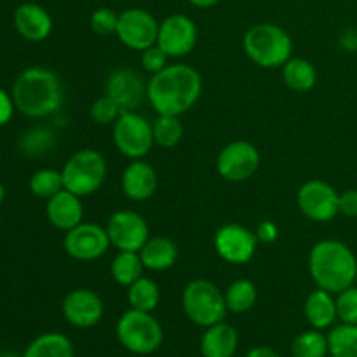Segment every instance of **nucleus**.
I'll list each match as a JSON object with an SVG mask.
<instances>
[{
	"label": "nucleus",
	"mask_w": 357,
	"mask_h": 357,
	"mask_svg": "<svg viewBox=\"0 0 357 357\" xmlns=\"http://www.w3.org/2000/svg\"><path fill=\"white\" fill-rule=\"evenodd\" d=\"M309 274L317 288L333 295L351 288L357 279L354 251L338 239L319 241L310 248Z\"/></svg>",
	"instance_id": "3"
},
{
	"label": "nucleus",
	"mask_w": 357,
	"mask_h": 357,
	"mask_svg": "<svg viewBox=\"0 0 357 357\" xmlns=\"http://www.w3.org/2000/svg\"><path fill=\"white\" fill-rule=\"evenodd\" d=\"M14 108H16V105H14L13 96L0 89V126H6L13 119Z\"/></svg>",
	"instance_id": "40"
},
{
	"label": "nucleus",
	"mask_w": 357,
	"mask_h": 357,
	"mask_svg": "<svg viewBox=\"0 0 357 357\" xmlns=\"http://www.w3.org/2000/svg\"><path fill=\"white\" fill-rule=\"evenodd\" d=\"M91 30L94 33L101 35V37H108V35H115L119 24V13H115L110 7H98L93 10L89 17Z\"/></svg>",
	"instance_id": "35"
},
{
	"label": "nucleus",
	"mask_w": 357,
	"mask_h": 357,
	"mask_svg": "<svg viewBox=\"0 0 357 357\" xmlns=\"http://www.w3.org/2000/svg\"><path fill=\"white\" fill-rule=\"evenodd\" d=\"M303 316L314 330L323 331L333 326L335 321L338 319L337 300H335L333 293L321 288L310 291L303 303Z\"/></svg>",
	"instance_id": "22"
},
{
	"label": "nucleus",
	"mask_w": 357,
	"mask_h": 357,
	"mask_svg": "<svg viewBox=\"0 0 357 357\" xmlns=\"http://www.w3.org/2000/svg\"><path fill=\"white\" fill-rule=\"evenodd\" d=\"M107 159L94 149H82L72 153L63 166L61 174L66 190L79 197H89L103 187L107 180Z\"/></svg>",
	"instance_id": "7"
},
{
	"label": "nucleus",
	"mask_w": 357,
	"mask_h": 357,
	"mask_svg": "<svg viewBox=\"0 0 357 357\" xmlns=\"http://www.w3.org/2000/svg\"><path fill=\"white\" fill-rule=\"evenodd\" d=\"M223 293H225L227 309L232 314L250 312L258 302V288L250 279H236L227 286Z\"/></svg>",
	"instance_id": "27"
},
{
	"label": "nucleus",
	"mask_w": 357,
	"mask_h": 357,
	"mask_svg": "<svg viewBox=\"0 0 357 357\" xmlns=\"http://www.w3.org/2000/svg\"><path fill=\"white\" fill-rule=\"evenodd\" d=\"M167 59H169V56H167L166 51L157 44L150 45L145 51H142V66L146 73H150V75H155V73L162 72V70L169 65Z\"/></svg>",
	"instance_id": "37"
},
{
	"label": "nucleus",
	"mask_w": 357,
	"mask_h": 357,
	"mask_svg": "<svg viewBox=\"0 0 357 357\" xmlns=\"http://www.w3.org/2000/svg\"><path fill=\"white\" fill-rule=\"evenodd\" d=\"M255 230L241 223H225L213 237V248L223 261L230 265H246L255 258L258 250Z\"/></svg>",
	"instance_id": "10"
},
{
	"label": "nucleus",
	"mask_w": 357,
	"mask_h": 357,
	"mask_svg": "<svg viewBox=\"0 0 357 357\" xmlns=\"http://www.w3.org/2000/svg\"><path fill=\"white\" fill-rule=\"evenodd\" d=\"M28 187H30L31 194L35 197L51 199L52 195H56L65 188V181H63L61 171L38 169L30 176Z\"/></svg>",
	"instance_id": "32"
},
{
	"label": "nucleus",
	"mask_w": 357,
	"mask_h": 357,
	"mask_svg": "<svg viewBox=\"0 0 357 357\" xmlns=\"http://www.w3.org/2000/svg\"><path fill=\"white\" fill-rule=\"evenodd\" d=\"M107 229L96 223L82 222L65 232L63 248L66 255L77 261H94L103 257L110 248Z\"/></svg>",
	"instance_id": "14"
},
{
	"label": "nucleus",
	"mask_w": 357,
	"mask_h": 357,
	"mask_svg": "<svg viewBox=\"0 0 357 357\" xmlns=\"http://www.w3.org/2000/svg\"><path fill=\"white\" fill-rule=\"evenodd\" d=\"M122 112L124 110L110 96L103 94L93 101L89 108V117L96 126H114Z\"/></svg>",
	"instance_id": "33"
},
{
	"label": "nucleus",
	"mask_w": 357,
	"mask_h": 357,
	"mask_svg": "<svg viewBox=\"0 0 357 357\" xmlns=\"http://www.w3.org/2000/svg\"><path fill=\"white\" fill-rule=\"evenodd\" d=\"M115 337L128 352L136 356H150L160 349L164 330L153 312L129 309L115 324Z\"/></svg>",
	"instance_id": "5"
},
{
	"label": "nucleus",
	"mask_w": 357,
	"mask_h": 357,
	"mask_svg": "<svg viewBox=\"0 0 357 357\" xmlns=\"http://www.w3.org/2000/svg\"><path fill=\"white\" fill-rule=\"evenodd\" d=\"M220 2H222V0H188V3L197 7V9H211V7L218 6Z\"/></svg>",
	"instance_id": "43"
},
{
	"label": "nucleus",
	"mask_w": 357,
	"mask_h": 357,
	"mask_svg": "<svg viewBox=\"0 0 357 357\" xmlns=\"http://www.w3.org/2000/svg\"><path fill=\"white\" fill-rule=\"evenodd\" d=\"M197 37V24L192 17L187 14H171L159 23L157 45H160L169 58H183L194 51Z\"/></svg>",
	"instance_id": "15"
},
{
	"label": "nucleus",
	"mask_w": 357,
	"mask_h": 357,
	"mask_svg": "<svg viewBox=\"0 0 357 357\" xmlns=\"http://www.w3.org/2000/svg\"><path fill=\"white\" fill-rule=\"evenodd\" d=\"M3 199H6V188H3V185L0 183V206H2Z\"/></svg>",
	"instance_id": "44"
},
{
	"label": "nucleus",
	"mask_w": 357,
	"mask_h": 357,
	"mask_svg": "<svg viewBox=\"0 0 357 357\" xmlns=\"http://www.w3.org/2000/svg\"><path fill=\"white\" fill-rule=\"evenodd\" d=\"M13 100L17 110L30 119L56 114L65 101V86L58 73L45 66L23 70L14 80Z\"/></svg>",
	"instance_id": "2"
},
{
	"label": "nucleus",
	"mask_w": 357,
	"mask_h": 357,
	"mask_svg": "<svg viewBox=\"0 0 357 357\" xmlns=\"http://www.w3.org/2000/svg\"><path fill=\"white\" fill-rule=\"evenodd\" d=\"M181 307L188 321L199 328H208L225 321V293L208 279H192L181 293Z\"/></svg>",
	"instance_id": "6"
},
{
	"label": "nucleus",
	"mask_w": 357,
	"mask_h": 357,
	"mask_svg": "<svg viewBox=\"0 0 357 357\" xmlns=\"http://www.w3.org/2000/svg\"><path fill=\"white\" fill-rule=\"evenodd\" d=\"M128 303L131 309L153 312L160 303V288L152 278L142 275L138 281L128 286Z\"/></svg>",
	"instance_id": "28"
},
{
	"label": "nucleus",
	"mask_w": 357,
	"mask_h": 357,
	"mask_svg": "<svg viewBox=\"0 0 357 357\" xmlns=\"http://www.w3.org/2000/svg\"><path fill=\"white\" fill-rule=\"evenodd\" d=\"M244 357H281V354L272 347H267V345H257Z\"/></svg>",
	"instance_id": "42"
},
{
	"label": "nucleus",
	"mask_w": 357,
	"mask_h": 357,
	"mask_svg": "<svg viewBox=\"0 0 357 357\" xmlns=\"http://www.w3.org/2000/svg\"><path fill=\"white\" fill-rule=\"evenodd\" d=\"M244 54L261 68H281L293 52V38L274 23L253 24L243 37Z\"/></svg>",
	"instance_id": "4"
},
{
	"label": "nucleus",
	"mask_w": 357,
	"mask_h": 357,
	"mask_svg": "<svg viewBox=\"0 0 357 357\" xmlns=\"http://www.w3.org/2000/svg\"><path fill=\"white\" fill-rule=\"evenodd\" d=\"M255 236L260 244H274L279 239L278 223L272 222V220H264L255 229Z\"/></svg>",
	"instance_id": "39"
},
{
	"label": "nucleus",
	"mask_w": 357,
	"mask_h": 357,
	"mask_svg": "<svg viewBox=\"0 0 357 357\" xmlns=\"http://www.w3.org/2000/svg\"><path fill=\"white\" fill-rule=\"evenodd\" d=\"M52 145H54V135L45 128L31 129V131L24 132L23 139H21V149L33 155L47 152Z\"/></svg>",
	"instance_id": "34"
},
{
	"label": "nucleus",
	"mask_w": 357,
	"mask_h": 357,
	"mask_svg": "<svg viewBox=\"0 0 357 357\" xmlns=\"http://www.w3.org/2000/svg\"><path fill=\"white\" fill-rule=\"evenodd\" d=\"M14 26L24 40L42 42L51 35L54 23L44 7L33 2H24L14 10Z\"/></svg>",
	"instance_id": "20"
},
{
	"label": "nucleus",
	"mask_w": 357,
	"mask_h": 357,
	"mask_svg": "<svg viewBox=\"0 0 357 357\" xmlns=\"http://www.w3.org/2000/svg\"><path fill=\"white\" fill-rule=\"evenodd\" d=\"M328 337L321 330H307L291 342V357H326Z\"/></svg>",
	"instance_id": "31"
},
{
	"label": "nucleus",
	"mask_w": 357,
	"mask_h": 357,
	"mask_svg": "<svg viewBox=\"0 0 357 357\" xmlns=\"http://www.w3.org/2000/svg\"><path fill=\"white\" fill-rule=\"evenodd\" d=\"M260 162L261 155L253 143L236 139L220 150L216 157V171L230 183H243L257 174Z\"/></svg>",
	"instance_id": "9"
},
{
	"label": "nucleus",
	"mask_w": 357,
	"mask_h": 357,
	"mask_svg": "<svg viewBox=\"0 0 357 357\" xmlns=\"http://www.w3.org/2000/svg\"><path fill=\"white\" fill-rule=\"evenodd\" d=\"M296 206L305 218L316 223H328L338 211V192L324 180H307L296 192Z\"/></svg>",
	"instance_id": "11"
},
{
	"label": "nucleus",
	"mask_w": 357,
	"mask_h": 357,
	"mask_svg": "<svg viewBox=\"0 0 357 357\" xmlns=\"http://www.w3.org/2000/svg\"><path fill=\"white\" fill-rule=\"evenodd\" d=\"M337 316L342 323L357 324V286L337 293Z\"/></svg>",
	"instance_id": "36"
},
{
	"label": "nucleus",
	"mask_w": 357,
	"mask_h": 357,
	"mask_svg": "<svg viewBox=\"0 0 357 357\" xmlns=\"http://www.w3.org/2000/svg\"><path fill=\"white\" fill-rule=\"evenodd\" d=\"M149 80L129 66L114 70L105 82V94L110 96L124 112H135L145 103Z\"/></svg>",
	"instance_id": "17"
},
{
	"label": "nucleus",
	"mask_w": 357,
	"mask_h": 357,
	"mask_svg": "<svg viewBox=\"0 0 357 357\" xmlns=\"http://www.w3.org/2000/svg\"><path fill=\"white\" fill-rule=\"evenodd\" d=\"M121 187L126 197L132 202H145L153 197L159 187L155 167L143 159L131 160L122 171Z\"/></svg>",
	"instance_id": "18"
},
{
	"label": "nucleus",
	"mask_w": 357,
	"mask_h": 357,
	"mask_svg": "<svg viewBox=\"0 0 357 357\" xmlns=\"http://www.w3.org/2000/svg\"><path fill=\"white\" fill-rule=\"evenodd\" d=\"M45 215H47L49 223L54 229L68 232L73 227L84 222L82 197L63 188L61 192H58L51 199H47Z\"/></svg>",
	"instance_id": "19"
},
{
	"label": "nucleus",
	"mask_w": 357,
	"mask_h": 357,
	"mask_svg": "<svg viewBox=\"0 0 357 357\" xmlns=\"http://www.w3.org/2000/svg\"><path fill=\"white\" fill-rule=\"evenodd\" d=\"M114 145L128 159H143L150 153L153 142L152 122L145 115L135 112H122L121 117L112 126Z\"/></svg>",
	"instance_id": "8"
},
{
	"label": "nucleus",
	"mask_w": 357,
	"mask_h": 357,
	"mask_svg": "<svg viewBox=\"0 0 357 357\" xmlns=\"http://www.w3.org/2000/svg\"><path fill=\"white\" fill-rule=\"evenodd\" d=\"M61 314L66 323L79 330H89L100 324L105 316V303L96 291L75 288L66 293L61 302Z\"/></svg>",
	"instance_id": "16"
},
{
	"label": "nucleus",
	"mask_w": 357,
	"mask_h": 357,
	"mask_svg": "<svg viewBox=\"0 0 357 357\" xmlns=\"http://www.w3.org/2000/svg\"><path fill=\"white\" fill-rule=\"evenodd\" d=\"M0 357H16L14 354H10V352H6V354H2Z\"/></svg>",
	"instance_id": "45"
},
{
	"label": "nucleus",
	"mask_w": 357,
	"mask_h": 357,
	"mask_svg": "<svg viewBox=\"0 0 357 357\" xmlns=\"http://www.w3.org/2000/svg\"><path fill=\"white\" fill-rule=\"evenodd\" d=\"M202 94V77L194 66L185 63L167 65L149 79L146 100L157 115L181 117L195 107Z\"/></svg>",
	"instance_id": "1"
},
{
	"label": "nucleus",
	"mask_w": 357,
	"mask_h": 357,
	"mask_svg": "<svg viewBox=\"0 0 357 357\" xmlns=\"http://www.w3.org/2000/svg\"><path fill=\"white\" fill-rule=\"evenodd\" d=\"M145 265L138 251H117L110 261V275L119 286H131L143 275Z\"/></svg>",
	"instance_id": "26"
},
{
	"label": "nucleus",
	"mask_w": 357,
	"mask_h": 357,
	"mask_svg": "<svg viewBox=\"0 0 357 357\" xmlns=\"http://www.w3.org/2000/svg\"><path fill=\"white\" fill-rule=\"evenodd\" d=\"M326 337L331 357H357V324H338Z\"/></svg>",
	"instance_id": "29"
},
{
	"label": "nucleus",
	"mask_w": 357,
	"mask_h": 357,
	"mask_svg": "<svg viewBox=\"0 0 357 357\" xmlns=\"http://www.w3.org/2000/svg\"><path fill=\"white\" fill-rule=\"evenodd\" d=\"M21 357H75V349L66 335L47 331L33 338Z\"/></svg>",
	"instance_id": "25"
},
{
	"label": "nucleus",
	"mask_w": 357,
	"mask_h": 357,
	"mask_svg": "<svg viewBox=\"0 0 357 357\" xmlns=\"http://www.w3.org/2000/svg\"><path fill=\"white\" fill-rule=\"evenodd\" d=\"M112 248L117 251H138L150 239L146 220L131 209H119L112 213L105 225Z\"/></svg>",
	"instance_id": "13"
},
{
	"label": "nucleus",
	"mask_w": 357,
	"mask_h": 357,
	"mask_svg": "<svg viewBox=\"0 0 357 357\" xmlns=\"http://www.w3.org/2000/svg\"><path fill=\"white\" fill-rule=\"evenodd\" d=\"M338 211L347 218H357V188L338 194Z\"/></svg>",
	"instance_id": "38"
},
{
	"label": "nucleus",
	"mask_w": 357,
	"mask_h": 357,
	"mask_svg": "<svg viewBox=\"0 0 357 357\" xmlns=\"http://www.w3.org/2000/svg\"><path fill=\"white\" fill-rule=\"evenodd\" d=\"M139 257H142V261L146 271L164 272L176 265L180 251H178L176 243L169 239V237L150 236L145 246L139 250Z\"/></svg>",
	"instance_id": "23"
},
{
	"label": "nucleus",
	"mask_w": 357,
	"mask_h": 357,
	"mask_svg": "<svg viewBox=\"0 0 357 357\" xmlns=\"http://www.w3.org/2000/svg\"><path fill=\"white\" fill-rule=\"evenodd\" d=\"M199 349L202 357H234L239 349V333L225 321L216 323L204 328Z\"/></svg>",
	"instance_id": "21"
},
{
	"label": "nucleus",
	"mask_w": 357,
	"mask_h": 357,
	"mask_svg": "<svg viewBox=\"0 0 357 357\" xmlns=\"http://www.w3.org/2000/svg\"><path fill=\"white\" fill-rule=\"evenodd\" d=\"M157 35H159V21L146 9L131 7L119 13L115 37L131 51L142 52L150 45L157 44Z\"/></svg>",
	"instance_id": "12"
},
{
	"label": "nucleus",
	"mask_w": 357,
	"mask_h": 357,
	"mask_svg": "<svg viewBox=\"0 0 357 357\" xmlns=\"http://www.w3.org/2000/svg\"><path fill=\"white\" fill-rule=\"evenodd\" d=\"M152 131L155 145L162 146V149H174L183 139L185 129L183 124H181V117H176V115H157L155 121L152 122Z\"/></svg>",
	"instance_id": "30"
},
{
	"label": "nucleus",
	"mask_w": 357,
	"mask_h": 357,
	"mask_svg": "<svg viewBox=\"0 0 357 357\" xmlns=\"http://www.w3.org/2000/svg\"><path fill=\"white\" fill-rule=\"evenodd\" d=\"M282 68V82L293 93H309L317 84V68L305 58H289Z\"/></svg>",
	"instance_id": "24"
},
{
	"label": "nucleus",
	"mask_w": 357,
	"mask_h": 357,
	"mask_svg": "<svg viewBox=\"0 0 357 357\" xmlns=\"http://www.w3.org/2000/svg\"><path fill=\"white\" fill-rule=\"evenodd\" d=\"M340 45L349 52L357 51V31L354 30L344 31V35L340 37Z\"/></svg>",
	"instance_id": "41"
}]
</instances>
